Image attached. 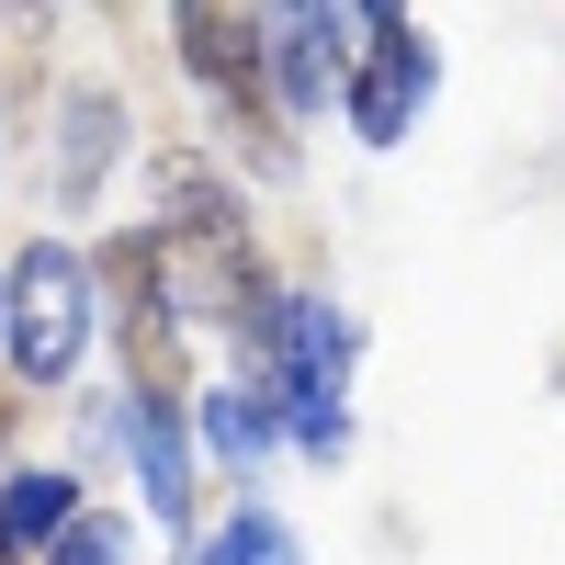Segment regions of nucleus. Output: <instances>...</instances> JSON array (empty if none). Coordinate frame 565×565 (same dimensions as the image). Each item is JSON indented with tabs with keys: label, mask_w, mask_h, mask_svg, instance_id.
I'll return each instance as SVG.
<instances>
[{
	"label": "nucleus",
	"mask_w": 565,
	"mask_h": 565,
	"mask_svg": "<svg viewBox=\"0 0 565 565\" xmlns=\"http://www.w3.org/2000/svg\"><path fill=\"white\" fill-rule=\"evenodd\" d=\"M90 351H103V260L79 238H23L12 249V295H0V362L23 373L34 396H68Z\"/></svg>",
	"instance_id": "nucleus-3"
},
{
	"label": "nucleus",
	"mask_w": 565,
	"mask_h": 565,
	"mask_svg": "<svg viewBox=\"0 0 565 565\" xmlns=\"http://www.w3.org/2000/svg\"><path fill=\"white\" fill-rule=\"evenodd\" d=\"M0 295H12V249H0Z\"/></svg>",
	"instance_id": "nucleus-15"
},
{
	"label": "nucleus",
	"mask_w": 565,
	"mask_h": 565,
	"mask_svg": "<svg viewBox=\"0 0 565 565\" xmlns=\"http://www.w3.org/2000/svg\"><path fill=\"white\" fill-rule=\"evenodd\" d=\"M193 565H306V532L282 521L271 498H238V509H226V521L193 543Z\"/></svg>",
	"instance_id": "nucleus-12"
},
{
	"label": "nucleus",
	"mask_w": 565,
	"mask_h": 565,
	"mask_svg": "<svg viewBox=\"0 0 565 565\" xmlns=\"http://www.w3.org/2000/svg\"><path fill=\"white\" fill-rule=\"evenodd\" d=\"M260 34H271V103H282V125H317L328 103H351V68H362L351 0H260Z\"/></svg>",
	"instance_id": "nucleus-9"
},
{
	"label": "nucleus",
	"mask_w": 565,
	"mask_h": 565,
	"mask_svg": "<svg viewBox=\"0 0 565 565\" xmlns=\"http://www.w3.org/2000/svg\"><path fill=\"white\" fill-rule=\"evenodd\" d=\"M79 509H90V487L68 463H12V476H0V565H45Z\"/></svg>",
	"instance_id": "nucleus-11"
},
{
	"label": "nucleus",
	"mask_w": 565,
	"mask_h": 565,
	"mask_svg": "<svg viewBox=\"0 0 565 565\" xmlns=\"http://www.w3.org/2000/svg\"><path fill=\"white\" fill-rule=\"evenodd\" d=\"M170 57H181V79L204 90L226 159H249L260 181L295 170V125H282V103H271V34H260V0H170Z\"/></svg>",
	"instance_id": "nucleus-2"
},
{
	"label": "nucleus",
	"mask_w": 565,
	"mask_h": 565,
	"mask_svg": "<svg viewBox=\"0 0 565 565\" xmlns=\"http://www.w3.org/2000/svg\"><path fill=\"white\" fill-rule=\"evenodd\" d=\"M193 441H204V463H226V476H260L271 452H295V430H282V396H271V373L260 362H226L215 385L193 396Z\"/></svg>",
	"instance_id": "nucleus-10"
},
{
	"label": "nucleus",
	"mask_w": 565,
	"mask_h": 565,
	"mask_svg": "<svg viewBox=\"0 0 565 565\" xmlns=\"http://www.w3.org/2000/svg\"><path fill=\"white\" fill-rule=\"evenodd\" d=\"M125 159H136L125 90L114 79H57V103H45V215H90Z\"/></svg>",
	"instance_id": "nucleus-8"
},
{
	"label": "nucleus",
	"mask_w": 565,
	"mask_h": 565,
	"mask_svg": "<svg viewBox=\"0 0 565 565\" xmlns=\"http://www.w3.org/2000/svg\"><path fill=\"white\" fill-rule=\"evenodd\" d=\"M114 441H125V487L136 509L193 543V509H204V441H193V396H125L114 385Z\"/></svg>",
	"instance_id": "nucleus-7"
},
{
	"label": "nucleus",
	"mask_w": 565,
	"mask_h": 565,
	"mask_svg": "<svg viewBox=\"0 0 565 565\" xmlns=\"http://www.w3.org/2000/svg\"><path fill=\"white\" fill-rule=\"evenodd\" d=\"M45 565H136V521H125V509H79L68 543L45 554Z\"/></svg>",
	"instance_id": "nucleus-13"
},
{
	"label": "nucleus",
	"mask_w": 565,
	"mask_h": 565,
	"mask_svg": "<svg viewBox=\"0 0 565 565\" xmlns=\"http://www.w3.org/2000/svg\"><path fill=\"white\" fill-rule=\"evenodd\" d=\"M23 418H34V385L12 362H0V476H12V441H23Z\"/></svg>",
	"instance_id": "nucleus-14"
},
{
	"label": "nucleus",
	"mask_w": 565,
	"mask_h": 565,
	"mask_svg": "<svg viewBox=\"0 0 565 565\" xmlns=\"http://www.w3.org/2000/svg\"><path fill=\"white\" fill-rule=\"evenodd\" d=\"M271 396H282V430H295L306 463H340L351 452V373H362V317L340 295H282V328H271Z\"/></svg>",
	"instance_id": "nucleus-5"
},
{
	"label": "nucleus",
	"mask_w": 565,
	"mask_h": 565,
	"mask_svg": "<svg viewBox=\"0 0 565 565\" xmlns=\"http://www.w3.org/2000/svg\"><path fill=\"white\" fill-rule=\"evenodd\" d=\"M148 181H159V249H170V282H181V317L193 328H215L238 362H260L271 351V328H282V282H271V260H260V238H249V204H238V181H226L204 148H170L148 159Z\"/></svg>",
	"instance_id": "nucleus-1"
},
{
	"label": "nucleus",
	"mask_w": 565,
	"mask_h": 565,
	"mask_svg": "<svg viewBox=\"0 0 565 565\" xmlns=\"http://www.w3.org/2000/svg\"><path fill=\"white\" fill-rule=\"evenodd\" d=\"M90 260H103V340L125 362V396H204L193 385V317H181L159 226H114Z\"/></svg>",
	"instance_id": "nucleus-4"
},
{
	"label": "nucleus",
	"mask_w": 565,
	"mask_h": 565,
	"mask_svg": "<svg viewBox=\"0 0 565 565\" xmlns=\"http://www.w3.org/2000/svg\"><path fill=\"white\" fill-rule=\"evenodd\" d=\"M351 34H362V68H351V136L362 148H407V125L430 114V90H441V57H430V34H418L407 0H351Z\"/></svg>",
	"instance_id": "nucleus-6"
}]
</instances>
